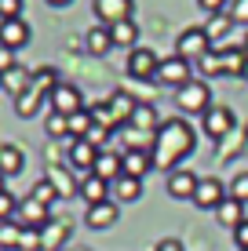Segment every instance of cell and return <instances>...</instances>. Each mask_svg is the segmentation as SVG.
I'll return each mask as SVG.
<instances>
[{
	"label": "cell",
	"mask_w": 248,
	"mask_h": 251,
	"mask_svg": "<svg viewBox=\"0 0 248 251\" xmlns=\"http://www.w3.org/2000/svg\"><path fill=\"white\" fill-rule=\"evenodd\" d=\"M197 146V131L186 124L183 117H172V120H161V127L153 131V146H150V157H153V168L157 171H172L183 164L186 157L193 153Z\"/></svg>",
	"instance_id": "cell-1"
},
{
	"label": "cell",
	"mask_w": 248,
	"mask_h": 251,
	"mask_svg": "<svg viewBox=\"0 0 248 251\" xmlns=\"http://www.w3.org/2000/svg\"><path fill=\"white\" fill-rule=\"evenodd\" d=\"M208 51H212V40H208V33H204V25H186V29L175 37V55L186 58L190 66L201 62Z\"/></svg>",
	"instance_id": "cell-2"
},
{
	"label": "cell",
	"mask_w": 248,
	"mask_h": 251,
	"mask_svg": "<svg viewBox=\"0 0 248 251\" xmlns=\"http://www.w3.org/2000/svg\"><path fill=\"white\" fill-rule=\"evenodd\" d=\"M175 106H179V113H201L204 117V109H212V91H208V84L204 80H190V84H183V88L175 91Z\"/></svg>",
	"instance_id": "cell-3"
},
{
	"label": "cell",
	"mask_w": 248,
	"mask_h": 251,
	"mask_svg": "<svg viewBox=\"0 0 248 251\" xmlns=\"http://www.w3.org/2000/svg\"><path fill=\"white\" fill-rule=\"evenodd\" d=\"M153 80H161V84H168V88H183V84H190L193 80V66L186 62V58H179V55H172V58H161V66H157V76Z\"/></svg>",
	"instance_id": "cell-4"
},
{
	"label": "cell",
	"mask_w": 248,
	"mask_h": 251,
	"mask_svg": "<svg viewBox=\"0 0 248 251\" xmlns=\"http://www.w3.org/2000/svg\"><path fill=\"white\" fill-rule=\"evenodd\" d=\"M48 102H51V113H58V117H73V113L84 109V99H81V91H77L73 84H58V88L48 95Z\"/></svg>",
	"instance_id": "cell-5"
},
{
	"label": "cell",
	"mask_w": 248,
	"mask_h": 251,
	"mask_svg": "<svg viewBox=\"0 0 248 251\" xmlns=\"http://www.w3.org/2000/svg\"><path fill=\"white\" fill-rule=\"evenodd\" d=\"M157 66H161V58L153 55L150 48H132L128 51V73H132L135 80H153V76H157Z\"/></svg>",
	"instance_id": "cell-6"
},
{
	"label": "cell",
	"mask_w": 248,
	"mask_h": 251,
	"mask_svg": "<svg viewBox=\"0 0 248 251\" xmlns=\"http://www.w3.org/2000/svg\"><path fill=\"white\" fill-rule=\"evenodd\" d=\"M132 0H91V11L102 25H117L124 19H132Z\"/></svg>",
	"instance_id": "cell-7"
},
{
	"label": "cell",
	"mask_w": 248,
	"mask_h": 251,
	"mask_svg": "<svg viewBox=\"0 0 248 251\" xmlns=\"http://www.w3.org/2000/svg\"><path fill=\"white\" fill-rule=\"evenodd\" d=\"M226 197H230V193H226V186L219 182L216 175H208V178H201V182H197V193H193V204H197V207H204V211H216V207L223 204Z\"/></svg>",
	"instance_id": "cell-8"
},
{
	"label": "cell",
	"mask_w": 248,
	"mask_h": 251,
	"mask_svg": "<svg viewBox=\"0 0 248 251\" xmlns=\"http://www.w3.org/2000/svg\"><path fill=\"white\" fill-rule=\"evenodd\" d=\"M91 175H99L102 182H110V186H113L117 178H124V153L99 150V157H95V168H91Z\"/></svg>",
	"instance_id": "cell-9"
},
{
	"label": "cell",
	"mask_w": 248,
	"mask_h": 251,
	"mask_svg": "<svg viewBox=\"0 0 248 251\" xmlns=\"http://www.w3.org/2000/svg\"><path fill=\"white\" fill-rule=\"evenodd\" d=\"M15 222H19L22 229H44L51 222V215H48V207L40 201L26 197V201H19V215H15Z\"/></svg>",
	"instance_id": "cell-10"
},
{
	"label": "cell",
	"mask_w": 248,
	"mask_h": 251,
	"mask_svg": "<svg viewBox=\"0 0 248 251\" xmlns=\"http://www.w3.org/2000/svg\"><path fill=\"white\" fill-rule=\"evenodd\" d=\"M201 127H204V135H208V138H223L230 127H234V113H230L226 106H212V109H204Z\"/></svg>",
	"instance_id": "cell-11"
},
{
	"label": "cell",
	"mask_w": 248,
	"mask_h": 251,
	"mask_svg": "<svg viewBox=\"0 0 248 251\" xmlns=\"http://www.w3.org/2000/svg\"><path fill=\"white\" fill-rule=\"evenodd\" d=\"M197 182H201V178L193 175V171L175 168L172 175H168V197H175V201H193V193H197Z\"/></svg>",
	"instance_id": "cell-12"
},
{
	"label": "cell",
	"mask_w": 248,
	"mask_h": 251,
	"mask_svg": "<svg viewBox=\"0 0 248 251\" xmlns=\"http://www.w3.org/2000/svg\"><path fill=\"white\" fill-rule=\"evenodd\" d=\"M29 44V25H26L22 19H7V22H0V48H7V51H19Z\"/></svg>",
	"instance_id": "cell-13"
},
{
	"label": "cell",
	"mask_w": 248,
	"mask_h": 251,
	"mask_svg": "<svg viewBox=\"0 0 248 251\" xmlns=\"http://www.w3.org/2000/svg\"><path fill=\"white\" fill-rule=\"evenodd\" d=\"M117 219H121V211H117V201L91 204V207H88V215H84V222H88L91 229H110Z\"/></svg>",
	"instance_id": "cell-14"
},
{
	"label": "cell",
	"mask_w": 248,
	"mask_h": 251,
	"mask_svg": "<svg viewBox=\"0 0 248 251\" xmlns=\"http://www.w3.org/2000/svg\"><path fill=\"white\" fill-rule=\"evenodd\" d=\"M95 157H99V150L88 142V138H70V164H73V168L91 171V168H95Z\"/></svg>",
	"instance_id": "cell-15"
},
{
	"label": "cell",
	"mask_w": 248,
	"mask_h": 251,
	"mask_svg": "<svg viewBox=\"0 0 248 251\" xmlns=\"http://www.w3.org/2000/svg\"><path fill=\"white\" fill-rule=\"evenodd\" d=\"M146 171H153L150 150H124V175L128 178H146Z\"/></svg>",
	"instance_id": "cell-16"
},
{
	"label": "cell",
	"mask_w": 248,
	"mask_h": 251,
	"mask_svg": "<svg viewBox=\"0 0 248 251\" xmlns=\"http://www.w3.org/2000/svg\"><path fill=\"white\" fill-rule=\"evenodd\" d=\"M110 189H113L110 182H102L99 175H91V171H88V175H84V182L77 186V193H81L84 201H88V207H91V204H102V201H110Z\"/></svg>",
	"instance_id": "cell-17"
},
{
	"label": "cell",
	"mask_w": 248,
	"mask_h": 251,
	"mask_svg": "<svg viewBox=\"0 0 248 251\" xmlns=\"http://www.w3.org/2000/svg\"><path fill=\"white\" fill-rule=\"evenodd\" d=\"M245 219H248V215H245V204L234 201V197H226V201L216 207V222H219V226H226V229H237Z\"/></svg>",
	"instance_id": "cell-18"
},
{
	"label": "cell",
	"mask_w": 248,
	"mask_h": 251,
	"mask_svg": "<svg viewBox=\"0 0 248 251\" xmlns=\"http://www.w3.org/2000/svg\"><path fill=\"white\" fill-rule=\"evenodd\" d=\"M128 127H135V131H142V135H153V131L161 127L157 109H153L150 102H139V106H135V113H132V120H128Z\"/></svg>",
	"instance_id": "cell-19"
},
{
	"label": "cell",
	"mask_w": 248,
	"mask_h": 251,
	"mask_svg": "<svg viewBox=\"0 0 248 251\" xmlns=\"http://www.w3.org/2000/svg\"><path fill=\"white\" fill-rule=\"evenodd\" d=\"M29 84H33V73H29L26 66H15V69H7V73H0V88L11 91L15 99H19V95L29 88Z\"/></svg>",
	"instance_id": "cell-20"
},
{
	"label": "cell",
	"mask_w": 248,
	"mask_h": 251,
	"mask_svg": "<svg viewBox=\"0 0 248 251\" xmlns=\"http://www.w3.org/2000/svg\"><path fill=\"white\" fill-rule=\"evenodd\" d=\"M26 168V157H22V150L19 146H11V142H4L0 146V175H19V171Z\"/></svg>",
	"instance_id": "cell-21"
},
{
	"label": "cell",
	"mask_w": 248,
	"mask_h": 251,
	"mask_svg": "<svg viewBox=\"0 0 248 251\" xmlns=\"http://www.w3.org/2000/svg\"><path fill=\"white\" fill-rule=\"evenodd\" d=\"M106 29H110V37H113V48H132L135 40H139V25L132 19H124L117 25H106Z\"/></svg>",
	"instance_id": "cell-22"
},
{
	"label": "cell",
	"mask_w": 248,
	"mask_h": 251,
	"mask_svg": "<svg viewBox=\"0 0 248 251\" xmlns=\"http://www.w3.org/2000/svg\"><path fill=\"white\" fill-rule=\"evenodd\" d=\"M113 197H117V204H132V201H139L142 197V178H117L113 182Z\"/></svg>",
	"instance_id": "cell-23"
},
{
	"label": "cell",
	"mask_w": 248,
	"mask_h": 251,
	"mask_svg": "<svg viewBox=\"0 0 248 251\" xmlns=\"http://www.w3.org/2000/svg\"><path fill=\"white\" fill-rule=\"evenodd\" d=\"M135 106H139V102H135L132 95H121V91H117L113 99H110V113H113V120H117V127H121V124H128V120H132V113H135Z\"/></svg>",
	"instance_id": "cell-24"
},
{
	"label": "cell",
	"mask_w": 248,
	"mask_h": 251,
	"mask_svg": "<svg viewBox=\"0 0 248 251\" xmlns=\"http://www.w3.org/2000/svg\"><path fill=\"white\" fill-rule=\"evenodd\" d=\"M70 233H73L70 222H48V226L40 229V237H44V251H55L66 237H70Z\"/></svg>",
	"instance_id": "cell-25"
},
{
	"label": "cell",
	"mask_w": 248,
	"mask_h": 251,
	"mask_svg": "<svg viewBox=\"0 0 248 251\" xmlns=\"http://www.w3.org/2000/svg\"><path fill=\"white\" fill-rule=\"evenodd\" d=\"M40 99H44L40 91L26 88V91L19 95V99H15V113H19V117H37V109H40Z\"/></svg>",
	"instance_id": "cell-26"
},
{
	"label": "cell",
	"mask_w": 248,
	"mask_h": 251,
	"mask_svg": "<svg viewBox=\"0 0 248 251\" xmlns=\"http://www.w3.org/2000/svg\"><path fill=\"white\" fill-rule=\"evenodd\" d=\"M219 55H223V73H230V76L245 73V62H248L245 48H230V51H219Z\"/></svg>",
	"instance_id": "cell-27"
},
{
	"label": "cell",
	"mask_w": 248,
	"mask_h": 251,
	"mask_svg": "<svg viewBox=\"0 0 248 251\" xmlns=\"http://www.w3.org/2000/svg\"><path fill=\"white\" fill-rule=\"evenodd\" d=\"M19 240H22V226L19 222H0V251H19Z\"/></svg>",
	"instance_id": "cell-28"
},
{
	"label": "cell",
	"mask_w": 248,
	"mask_h": 251,
	"mask_svg": "<svg viewBox=\"0 0 248 251\" xmlns=\"http://www.w3.org/2000/svg\"><path fill=\"white\" fill-rule=\"evenodd\" d=\"M230 25H234V22H230L226 11H223V15H208V22H204V33H208V40L216 44V40H223L226 33H230Z\"/></svg>",
	"instance_id": "cell-29"
},
{
	"label": "cell",
	"mask_w": 248,
	"mask_h": 251,
	"mask_svg": "<svg viewBox=\"0 0 248 251\" xmlns=\"http://www.w3.org/2000/svg\"><path fill=\"white\" fill-rule=\"evenodd\" d=\"M113 48V37H110L106 25H95V29L88 33V51L91 55H106V51Z\"/></svg>",
	"instance_id": "cell-30"
},
{
	"label": "cell",
	"mask_w": 248,
	"mask_h": 251,
	"mask_svg": "<svg viewBox=\"0 0 248 251\" xmlns=\"http://www.w3.org/2000/svg\"><path fill=\"white\" fill-rule=\"evenodd\" d=\"M91 127H95V117H91L88 109H81V113L70 117V138H88Z\"/></svg>",
	"instance_id": "cell-31"
},
{
	"label": "cell",
	"mask_w": 248,
	"mask_h": 251,
	"mask_svg": "<svg viewBox=\"0 0 248 251\" xmlns=\"http://www.w3.org/2000/svg\"><path fill=\"white\" fill-rule=\"evenodd\" d=\"M58 84H62V80L55 76V69H40V73H33V84H29V88H33V91H40V95L48 99V95L55 91Z\"/></svg>",
	"instance_id": "cell-32"
},
{
	"label": "cell",
	"mask_w": 248,
	"mask_h": 251,
	"mask_svg": "<svg viewBox=\"0 0 248 251\" xmlns=\"http://www.w3.org/2000/svg\"><path fill=\"white\" fill-rule=\"evenodd\" d=\"M44 131H48L51 138H70V117L48 113V120H44Z\"/></svg>",
	"instance_id": "cell-33"
},
{
	"label": "cell",
	"mask_w": 248,
	"mask_h": 251,
	"mask_svg": "<svg viewBox=\"0 0 248 251\" xmlns=\"http://www.w3.org/2000/svg\"><path fill=\"white\" fill-rule=\"evenodd\" d=\"M33 201H40V204H44V207H51V204H55V197H58V189L55 186H51V178H40V182L37 186H33Z\"/></svg>",
	"instance_id": "cell-34"
},
{
	"label": "cell",
	"mask_w": 248,
	"mask_h": 251,
	"mask_svg": "<svg viewBox=\"0 0 248 251\" xmlns=\"http://www.w3.org/2000/svg\"><path fill=\"white\" fill-rule=\"evenodd\" d=\"M197 69H201L204 76H219V73H223V55H219V51L212 55V51H208V55L197 62Z\"/></svg>",
	"instance_id": "cell-35"
},
{
	"label": "cell",
	"mask_w": 248,
	"mask_h": 251,
	"mask_svg": "<svg viewBox=\"0 0 248 251\" xmlns=\"http://www.w3.org/2000/svg\"><path fill=\"white\" fill-rule=\"evenodd\" d=\"M19 251H44V237H40V229H22Z\"/></svg>",
	"instance_id": "cell-36"
},
{
	"label": "cell",
	"mask_w": 248,
	"mask_h": 251,
	"mask_svg": "<svg viewBox=\"0 0 248 251\" xmlns=\"http://www.w3.org/2000/svg\"><path fill=\"white\" fill-rule=\"evenodd\" d=\"M15 215H19V201L4 189V193H0V222H11Z\"/></svg>",
	"instance_id": "cell-37"
},
{
	"label": "cell",
	"mask_w": 248,
	"mask_h": 251,
	"mask_svg": "<svg viewBox=\"0 0 248 251\" xmlns=\"http://www.w3.org/2000/svg\"><path fill=\"white\" fill-rule=\"evenodd\" d=\"M226 15H230V22H234V25H248V0H234Z\"/></svg>",
	"instance_id": "cell-38"
},
{
	"label": "cell",
	"mask_w": 248,
	"mask_h": 251,
	"mask_svg": "<svg viewBox=\"0 0 248 251\" xmlns=\"http://www.w3.org/2000/svg\"><path fill=\"white\" fill-rule=\"evenodd\" d=\"M230 197H234V201H241V204H248V171L230 182Z\"/></svg>",
	"instance_id": "cell-39"
},
{
	"label": "cell",
	"mask_w": 248,
	"mask_h": 251,
	"mask_svg": "<svg viewBox=\"0 0 248 251\" xmlns=\"http://www.w3.org/2000/svg\"><path fill=\"white\" fill-rule=\"evenodd\" d=\"M22 19V0H0V22Z\"/></svg>",
	"instance_id": "cell-40"
},
{
	"label": "cell",
	"mask_w": 248,
	"mask_h": 251,
	"mask_svg": "<svg viewBox=\"0 0 248 251\" xmlns=\"http://www.w3.org/2000/svg\"><path fill=\"white\" fill-rule=\"evenodd\" d=\"M106 138H110V127H102V124H95V127L88 131V142L95 146V150H102V142H106Z\"/></svg>",
	"instance_id": "cell-41"
},
{
	"label": "cell",
	"mask_w": 248,
	"mask_h": 251,
	"mask_svg": "<svg viewBox=\"0 0 248 251\" xmlns=\"http://www.w3.org/2000/svg\"><path fill=\"white\" fill-rule=\"evenodd\" d=\"M226 4H230V0H197V7H201V11H208V15H223Z\"/></svg>",
	"instance_id": "cell-42"
},
{
	"label": "cell",
	"mask_w": 248,
	"mask_h": 251,
	"mask_svg": "<svg viewBox=\"0 0 248 251\" xmlns=\"http://www.w3.org/2000/svg\"><path fill=\"white\" fill-rule=\"evenodd\" d=\"M234 244H237V251H248V219L234 229Z\"/></svg>",
	"instance_id": "cell-43"
},
{
	"label": "cell",
	"mask_w": 248,
	"mask_h": 251,
	"mask_svg": "<svg viewBox=\"0 0 248 251\" xmlns=\"http://www.w3.org/2000/svg\"><path fill=\"white\" fill-rule=\"evenodd\" d=\"M153 251H186V248H183V240L165 237V240H157V248H153Z\"/></svg>",
	"instance_id": "cell-44"
},
{
	"label": "cell",
	"mask_w": 248,
	"mask_h": 251,
	"mask_svg": "<svg viewBox=\"0 0 248 251\" xmlns=\"http://www.w3.org/2000/svg\"><path fill=\"white\" fill-rule=\"evenodd\" d=\"M19 62H15V51H7V48H0V73H7V69H15Z\"/></svg>",
	"instance_id": "cell-45"
},
{
	"label": "cell",
	"mask_w": 248,
	"mask_h": 251,
	"mask_svg": "<svg viewBox=\"0 0 248 251\" xmlns=\"http://www.w3.org/2000/svg\"><path fill=\"white\" fill-rule=\"evenodd\" d=\"M48 4H51V7H70L73 0H48Z\"/></svg>",
	"instance_id": "cell-46"
},
{
	"label": "cell",
	"mask_w": 248,
	"mask_h": 251,
	"mask_svg": "<svg viewBox=\"0 0 248 251\" xmlns=\"http://www.w3.org/2000/svg\"><path fill=\"white\" fill-rule=\"evenodd\" d=\"M241 80H245V84H248V62H245V73H241Z\"/></svg>",
	"instance_id": "cell-47"
},
{
	"label": "cell",
	"mask_w": 248,
	"mask_h": 251,
	"mask_svg": "<svg viewBox=\"0 0 248 251\" xmlns=\"http://www.w3.org/2000/svg\"><path fill=\"white\" fill-rule=\"evenodd\" d=\"M4 189H7V186H4V175H0V193H4Z\"/></svg>",
	"instance_id": "cell-48"
},
{
	"label": "cell",
	"mask_w": 248,
	"mask_h": 251,
	"mask_svg": "<svg viewBox=\"0 0 248 251\" xmlns=\"http://www.w3.org/2000/svg\"><path fill=\"white\" fill-rule=\"evenodd\" d=\"M245 55H248V33H245Z\"/></svg>",
	"instance_id": "cell-49"
}]
</instances>
